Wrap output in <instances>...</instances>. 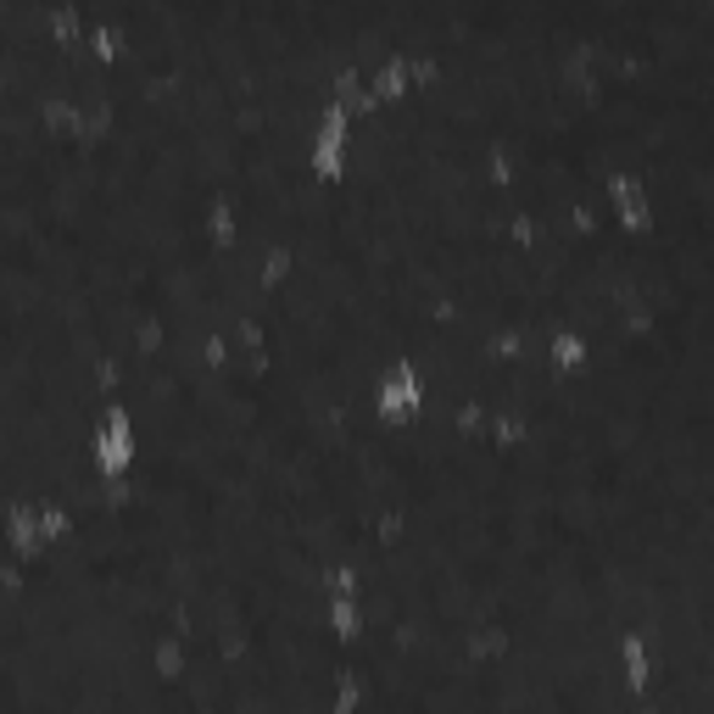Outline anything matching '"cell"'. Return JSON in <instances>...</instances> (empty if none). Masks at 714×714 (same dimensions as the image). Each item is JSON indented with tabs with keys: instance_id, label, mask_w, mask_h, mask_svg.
<instances>
[{
	"instance_id": "obj_1",
	"label": "cell",
	"mask_w": 714,
	"mask_h": 714,
	"mask_svg": "<svg viewBox=\"0 0 714 714\" xmlns=\"http://www.w3.org/2000/svg\"><path fill=\"white\" fill-rule=\"evenodd\" d=\"M419 408V386H414V369L408 364H397L391 375H386V397H380V414L386 419H408Z\"/></svg>"
},
{
	"instance_id": "obj_2",
	"label": "cell",
	"mask_w": 714,
	"mask_h": 714,
	"mask_svg": "<svg viewBox=\"0 0 714 714\" xmlns=\"http://www.w3.org/2000/svg\"><path fill=\"white\" fill-rule=\"evenodd\" d=\"M96 458H101L107 475H118V469L135 464V436H129V419H123V414L107 419V436H101V453H96Z\"/></svg>"
}]
</instances>
